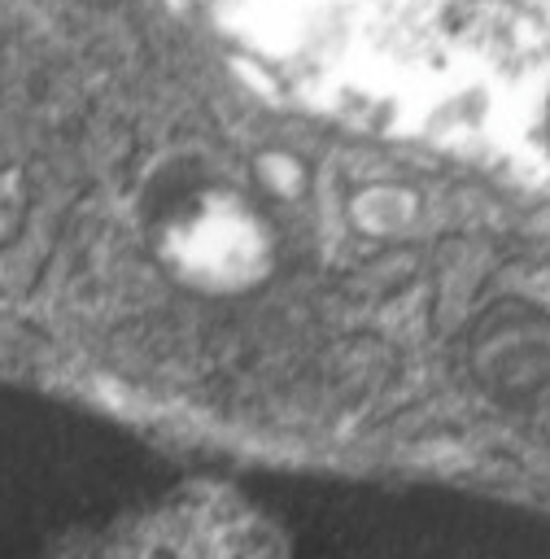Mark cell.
<instances>
[{
	"label": "cell",
	"mask_w": 550,
	"mask_h": 559,
	"mask_svg": "<svg viewBox=\"0 0 550 559\" xmlns=\"http://www.w3.org/2000/svg\"><path fill=\"white\" fill-rule=\"evenodd\" d=\"M166 253L175 271L201 288H244L266 271L271 245L236 197H205L170 227Z\"/></svg>",
	"instance_id": "obj_1"
}]
</instances>
